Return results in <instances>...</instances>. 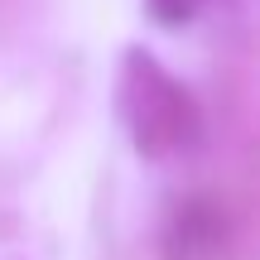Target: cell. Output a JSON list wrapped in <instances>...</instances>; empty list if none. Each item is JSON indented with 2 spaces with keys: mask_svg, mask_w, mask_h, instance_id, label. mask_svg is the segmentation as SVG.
<instances>
[{
  "mask_svg": "<svg viewBox=\"0 0 260 260\" xmlns=\"http://www.w3.org/2000/svg\"><path fill=\"white\" fill-rule=\"evenodd\" d=\"M193 5L198 0H145V10L159 24H188V19H193Z\"/></svg>",
  "mask_w": 260,
  "mask_h": 260,
  "instance_id": "cell-3",
  "label": "cell"
},
{
  "mask_svg": "<svg viewBox=\"0 0 260 260\" xmlns=\"http://www.w3.org/2000/svg\"><path fill=\"white\" fill-rule=\"evenodd\" d=\"M236 251V222L217 198L188 193L174 203L159 236V260H232Z\"/></svg>",
  "mask_w": 260,
  "mask_h": 260,
  "instance_id": "cell-2",
  "label": "cell"
},
{
  "mask_svg": "<svg viewBox=\"0 0 260 260\" xmlns=\"http://www.w3.org/2000/svg\"><path fill=\"white\" fill-rule=\"evenodd\" d=\"M121 121L145 159H174L203 140V106L198 96L145 48H125L116 77Z\"/></svg>",
  "mask_w": 260,
  "mask_h": 260,
  "instance_id": "cell-1",
  "label": "cell"
}]
</instances>
